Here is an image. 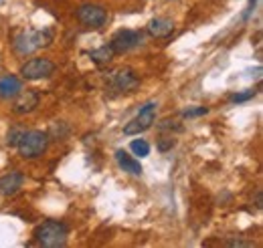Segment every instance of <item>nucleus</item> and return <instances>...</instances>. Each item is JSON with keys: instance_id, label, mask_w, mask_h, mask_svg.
Listing matches in <instances>:
<instances>
[{"instance_id": "12", "label": "nucleus", "mask_w": 263, "mask_h": 248, "mask_svg": "<svg viewBox=\"0 0 263 248\" xmlns=\"http://www.w3.org/2000/svg\"><path fill=\"white\" fill-rule=\"evenodd\" d=\"M18 95H21V97H18L16 103H14V111H16L18 115L33 111L34 107L39 105V95L34 93V91H27V93H18Z\"/></svg>"}, {"instance_id": "8", "label": "nucleus", "mask_w": 263, "mask_h": 248, "mask_svg": "<svg viewBox=\"0 0 263 248\" xmlns=\"http://www.w3.org/2000/svg\"><path fill=\"white\" fill-rule=\"evenodd\" d=\"M25 184V174L23 172H10L0 178V194L4 196H14Z\"/></svg>"}, {"instance_id": "5", "label": "nucleus", "mask_w": 263, "mask_h": 248, "mask_svg": "<svg viewBox=\"0 0 263 248\" xmlns=\"http://www.w3.org/2000/svg\"><path fill=\"white\" fill-rule=\"evenodd\" d=\"M77 20L89 29H101L107 23V10L98 4H83L77 8Z\"/></svg>"}, {"instance_id": "11", "label": "nucleus", "mask_w": 263, "mask_h": 248, "mask_svg": "<svg viewBox=\"0 0 263 248\" xmlns=\"http://www.w3.org/2000/svg\"><path fill=\"white\" fill-rule=\"evenodd\" d=\"M21 91H23V85H21V81H18L14 75H4V77L0 79V97H2V99L16 97Z\"/></svg>"}, {"instance_id": "6", "label": "nucleus", "mask_w": 263, "mask_h": 248, "mask_svg": "<svg viewBox=\"0 0 263 248\" xmlns=\"http://www.w3.org/2000/svg\"><path fill=\"white\" fill-rule=\"evenodd\" d=\"M55 71V65L49 59H31L21 67V75L29 81H36V79H45L51 77Z\"/></svg>"}, {"instance_id": "19", "label": "nucleus", "mask_w": 263, "mask_h": 248, "mask_svg": "<svg viewBox=\"0 0 263 248\" xmlns=\"http://www.w3.org/2000/svg\"><path fill=\"white\" fill-rule=\"evenodd\" d=\"M206 113H209L206 107H197V109H186L184 117H200V115H206Z\"/></svg>"}, {"instance_id": "9", "label": "nucleus", "mask_w": 263, "mask_h": 248, "mask_svg": "<svg viewBox=\"0 0 263 248\" xmlns=\"http://www.w3.org/2000/svg\"><path fill=\"white\" fill-rule=\"evenodd\" d=\"M114 85H116L120 91L128 93V91H134V89L140 85V81H138V77L132 73L130 69H120V71L116 73V77H114Z\"/></svg>"}, {"instance_id": "20", "label": "nucleus", "mask_w": 263, "mask_h": 248, "mask_svg": "<svg viewBox=\"0 0 263 248\" xmlns=\"http://www.w3.org/2000/svg\"><path fill=\"white\" fill-rule=\"evenodd\" d=\"M231 246H253L251 242H241V240H233V242H229Z\"/></svg>"}, {"instance_id": "17", "label": "nucleus", "mask_w": 263, "mask_h": 248, "mask_svg": "<svg viewBox=\"0 0 263 248\" xmlns=\"http://www.w3.org/2000/svg\"><path fill=\"white\" fill-rule=\"evenodd\" d=\"M253 97H255V91L249 89V91H245V93L231 95V101H233V103H243V101H249V99H253Z\"/></svg>"}, {"instance_id": "16", "label": "nucleus", "mask_w": 263, "mask_h": 248, "mask_svg": "<svg viewBox=\"0 0 263 248\" xmlns=\"http://www.w3.org/2000/svg\"><path fill=\"white\" fill-rule=\"evenodd\" d=\"M23 133H25V129H21V127L10 129V133H8V146H18V141H21Z\"/></svg>"}, {"instance_id": "15", "label": "nucleus", "mask_w": 263, "mask_h": 248, "mask_svg": "<svg viewBox=\"0 0 263 248\" xmlns=\"http://www.w3.org/2000/svg\"><path fill=\"white\" fill-rule=\"evenodd\" d=\"M130 148H132V152L136 155H140V157H146V155L150 154V146H148V141H144V139H134Z\"/></svg>"}, {"instance_id": "2", "label": "nucleus", "mask_w": 263, "mask_h": 248, "mask_svg": "<svg viewBox=\"0 0 263 248\" xmlns=\"http://www.w3.org/2000/svg\"><path fill=\"white\" fill-rule=\"evenodd\" d=\"M51 38L53 36L49 31H21L12 40V49L16 55L27 57V55H33L36 49L47 47Z\"/></svg>"}, {"instance_id": "13", "label": "nucleus", "mask_w": 263, "mask_h": 248, "mask_svg": "<svg viewBox=\"0 0 263 248\" xmlns=\"http://www.w3.org/2000/svg\"><path fill=\"white\" fill-rule=\"evenodd\" d=\"M116 159H118V163H120V168H122L124 172L134 174V176H140V174H142V166H140V161L134 159L128 152H124V150L116 152Z\"/></svg>"}, {"instance_id": "7", "label": "nucleus", "mask_w": 263, "mask_h": 248, "mask_svg": "<svg viewBox=\"0 0 263 248\" xmlns=\"http://www.w3.org/2000/svg\"><path fill=\"white\" fill-rule=\"evenodd\" d=\"M142 43V32L138 31H130V29H124V31H118L111 38V49L116 55H124L132 51L134 47H138Z\"/></svg>"}, {"instance_id": "10", "label": "nucleus", "mask_w": 263, "mask_h": 248, "mask_svg": "<svg viewBox=\"0 0 263 248\" xmlns=\"http://www.w3.org/2000/svg\"><path fill=\"white\" fill-rule=\"evenodd\" d=\"M148 32L154 38H166L174 32V23L170 18H152L148 23Z\"/></svg>"}, {"instance_id": "1", "label": "nucleus", "mask_w": 263, "mask_h": 248, "mask_svg": "<svg viewBox=\"0 0 263 248\" xmlns=\"http://www.w3.org/2000/svg\"><path fill=\"white\" fill-rule=\"evenodd\" d=\"M67 228L63 222L59 220H47L34 230V240L45 248H61L67 244Z\"/></svg>"}, {"instance_id": "14", "label": "nucleus", "mask_w": 263, "mask_h": 248, "mask_svg": "<svg viewBox=\"0 0 263 248\" xmlns=\"http://www.w3.org/2000/svg\"><path fill=\"white\" fill-rule=\"evenodd\" d=\"M114 49H111V45L107 43V45H103V47H99L96 51H89V59L99 65V67H103V65H107V63L114 59Z\"/></svg>"}, {"instance_id": "18", "label": "nucleus", "mask_w": 263, "mask_h": 248, "mask_svg": "<svg viewBox=\"0 0 263 248\" xmlns=\"http://www.w3.org/2000/svg\"><path fill=\"white\" fill-rule=\"evenodd\" d=\"M174 143H176L174 137H160V139H158V150H160V152H168V150L174 148Z\"/></svg>"}, {"instance_id": "3", "label": "nucleus", "mask_w": 263, "mask_h": 248, "mask_svg": "<svg viewBox=\"0 0 263 248\" xmlns=\"http://www.w3.org/2000/svg\"><path fill=\"white\" fill-rule=\"evenodd\" d=\"M47 146H49V133L45 131H39V129H33V131H25L21 141H18V155L25 157V159H34L39 155H43L47 152Z\"/></svg>"}, {"instance_id": "4", "label": "nucleus", "mask_w": 263, "mask_h": 248, "mask_svg": "<svg viewBox=\"0 0 263 248\" xmlns=\"http://www.w3.org/2000/svg\"><path fill=\"white\" fill-rule=\"evenodd\" d=\"M154 119H156V103H146V105L140 109V113H138L132 121L126 123L124 133H126V135H138V133L150 129L152 123H154Z\"/></svg>"}]
</instances>
